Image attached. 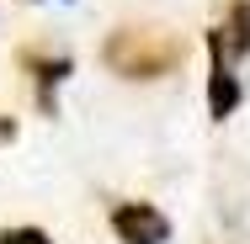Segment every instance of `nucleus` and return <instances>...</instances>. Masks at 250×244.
Segmentation results:
<instances>
[{"label": "nucleus", "instance_id": "f257e3e1", "mask_svg": "<svg viewBox=\"0 0 250 244\" xmlns=\"http://www.w3.org/2000/svg\"><path fill=\"white\" fill-rule=\"evenodd\" d=\"M101 64L123 80H165L187 64V38L170 27H117L101 43Z\"/></svg>", "mask_w": 250, "mask_h": 244}, {"label": "nucleus", "instance_id": "f03ea898", "mask_svg": "<svg viewBox=\"0 0 250 244\" xmlns=\"http://www.w3.org/2000/svg\"><path fill=\"white\" fill-rule=\"evenodd\" d=\"M208 53H213V69H208V117H218V122H229L234 112H240V101H245V85L234 80V53L224 43V27H208Z\"/></svg>", "mask_w": 250, "mask_h": 244}, {"label": "nucleus", "instance_id": "7ed1b4c3", "mask_svg": "<svg viewBox=\"0 0 250 244\" xmlns=\"http://www.w3.org/2000/svg\"><path fill=\"white\" fill-rule=\"evenodd\" d=\"M106 223H112V234L123 244H165L170 239V218L160 207H149V202H112Z\"/></svg>", "mask_w": 250, "mask_h": 244}, {"label": "nucleus", "instance_id": "20e7f679", "mask_svg": "<svg viewBox=\"0 0 250 244\" xmlns=\"http://www.w3.org/2000/svg\"><path fill=\"white\" fill-rule=\"evenodd\" d=\"M16 58H21V69L32 75V96H38V106H43V112L53 117V112H59L53 91H59L69 75H75V64H69L64 53H43V48H21Z\"/></svg>", "mask_w": 250, "mask_h": 244}, {"label": "nucleus", "instance_id": "39448f33", "mask_svg": "<svg viewBox=\"0 0 250 244\" xmlns=\"http://www.w3.org/2000/svg\"><path fill=\"white\" fill-rule=\"evenodd\" d=\"M224 43H229V53L240 58V53H250V0H229V27H224Z\"/></svg>", "mask_w": 250, "mask_h": 244}, {"label": "nucleus", "instance_id": "423d86ee", "mask_svg": "<svg viewBox=\"0 0 250 244\" xmlns=\"http://www.w3.org/2000/svg\"><path fill=\"white\" fill-rule=\"evenodd\" d=\"M0 244H53L43 228H0Z\"/></svg>", "mask_w": 250, "mask_h": 244}, {"label": "nucleus", "instance_id": "0eeeda50", "mask_svg": "<svg viewBox=\"0 0 250 244\" xmlns=\"http://www.w3.org/2000/svg\"><path fill=\"white\" fill-rule=\"evenodd\" d=\"M5 138H16V122H11V117H0V144H5Z\"/></svg>", "mask_w": 250, "mask_h": 244}, {"label": "nucleus", "instance_id": "6e6552de", "mask_svg": "<svg viewBox=\"0 0 250 244\" xmlns=\"http://www.w3.org/2000/svg\"><path fill=\"white\" fill-rule=\"evenodd\" d=\"M64 5H69V0H64Z\"/></svg>", "mask_w": 250, "mask_h": 244}]
</instances>
